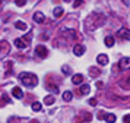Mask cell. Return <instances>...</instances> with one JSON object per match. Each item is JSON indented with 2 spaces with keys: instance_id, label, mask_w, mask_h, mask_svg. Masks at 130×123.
Listing matches in <instances>:
<instances>
[{
  "instance_id": "obj_14",
  "label": "cell",
  "mask_w": 130,
  "mask_h": 123,
  "mask_svg": "<svg viewBox=\"0 0 130 123\" xmlns=\"http://www.w3.org/2000/svg\"><path fill=\"white\" fill-rule=\"evenodd\" d=\"M63 12H64V10H63V7H60V6H59V7H56V9L53 10L54 18H60L61 15H63Z\"/></svg>"
},
{
  "instance_id": "obj_21",
  "label": "cell",
  "mask_w": 130,
  "mask_h": 123,
  "mask_svg": "<svg viewBox=\"0 0 130 123\" xmlns=\"http://www.w3.org/2000/svg\"><path fill=\"white\" fill-rule=\"evenodd\" d=\"M61 70H63V73H66V75H70V72H72V69L69 67V66H63Z\"/></svg>"
},
{
  "instance_id": "obj_28",
  "label": "cell",
  "mask_w": 130,
  "mask_h": 123,
  "mask_svg": "<svg viewBox=\"0 0 130 123\" xmlns=\"http://www.w3.org/2000/svg\"><path fill=\"white\" fill-rule=\"evenodd\" d=\"M83 119H85V120H86V122H89V120H91V119H92V116H91V114H89V113H86V114H85V116H83Z\"/></svg>"
},
{
  "instance_id": "obj_9",
  "label": "cell",
  "mask_w": 130,
  "mask_h": 123,
  "mask_svg": "<svg viewBox=\"0 0 130 123\" xmlns=\"http://www.w3.org/2000/svg\"><path fill=\"white\" fill-rule=\"evenodd\" d=\"M12 94H13V97H16V98H22L24 97V91L21 89L19 87H15L12 89Z\"/></svg>"
},
{
  "instance_id": "obj_32",
  "label": "cell",
  "mask_w": 130,
  "mask_h": 123,
  "mask_svg": "<svg viewBox=\"0 0 130 123\" xmlns=\"http://www.w3.org/2000/svg\"><path fill=\"white\" fill-rule=\"evenodd\" d=\"M31 123H38V120H32V122H31Z\"/></svg>"
},
{
  "instance_id": "obj_30",
  "label": "cell",
  "mask_w": 130,
  "mask_h": 123,
  "mask_svg": "<svg viewBox=\"0 0 130 123\" xmlns=\"http://www.w3.org/2000/svg\"><path fill=\"white\" fill-rule=\"evenodd\" d=\"M3 100H5L6 103H9V97H7V95H3Z\"/></svg>"
},
{
  "instance_id": "obj_11",
  "label": "cell",
  "mask_w": 130,
  "mask_h": 123,
  "mask_svg": "<svg viewBox=\"0 0 130 123\" xmlns=\"http://www.w3.org/2000/svg\"><path fill=\"white\" fill-rule=\"evenodd\" d=\"M104 119H105L107 123H114L117 117H116V114H112V113H108V114H105V116H104Z\"/></svg>"
},
{
  "instance_id": "obj_19",
  "label": "cell",
  "mask_w": 130,
  "mask_h": 123,
  "mask_svg": "<svg viewBox=\"0 0 130 123\" xmlns=\"http://www.w3.org/2000/svg\"><path fill=\"white\" fill-rule=\"evenodd\" d=\"M72 98H73V94H72L70 91H66V92H63V100H64V101H70Z\"/></svg>"
},
{
  "instance_id": "obj_12",
  "label": "cell",
  "mask_w": 130,
  "mask_h": 123,
  "mask_svg": "<svg viewBox=\"0 0 130 123\" xmlns=\"http://www.w3.org/2000/svg\"><path fill=\"white\" fill-rule=\"evenodd\" d=\"M15 46L18 47V48H25V47H26V43H25L22 38H16V40H15Z\"/></svg>"
},
{
  "instance_id": "obj_24",
  "label": "cell",
  "mask_w": 130,
  "mask_h": 123,
  "mask_svg": "<svg viewBox=\"0 0 130 123\" xmlns=\"http://www.w3.org/2000/svg\"><path fill=\"white\" fill-rule=\"evenodd\" d=\"M96 104H98V101H96V98H91V100H89V105H92V107H95Z\"/></svg>"
},
{
  "instance_id": "obj_15",
  "label": "cell",
  "mask_w": 130,
  "mask_h": 123,
  "mask_svg": "<svg viewBox=\"0 0 130 123\" xmlns=\"http://www.w3.org/2000/svg\"><path fill=\"white\" fill-rule=\"evenodd\" d=\"M89 75H91V78H96V76L100 75V69H96V67H89Z\"/></svg>"
},
{
  "instance_id": "obj_34",
  "label": "cell",
  "mask_w": 130,
  "mask_h": 123,
  "mask_svg": "<svg viewBox=\"0 0 130 123\" xmlns=\"http://www.w3.org/2000/svg\"><path fill=\"white\" fill-rule=\"evenodd\" d=\"M0 5H2V0H0Z\"/></svg>"
},
{
  "instance_id": "obj_22",
  "label": "cell",
  "mask_w": 130,
  "mask_h": 123,
  "mask_svg": "<svg viewBox=\"0 0 130 123\" xmlns=\"http://www.w3.org/2000/svg\"><path fill=\"white\" fill-rule=\"evenodd\" d=\"M48 88H50V91H53L54 94L59 92V87H57V85H48Z\"/></svg>"
},
{
  "instance_id": "obj_3",
  "label": "cell",
  "mask_w": 130,
  "mask_h": 123,
  "mask_svg": "<svg viewBox=\"0 0 130 123\" xmlns=\"http://www.w3.org/2000/svg\"><path fill=\"white\" fill-rule=\"evenodd\" d=\"M117 35L120 38H124V40H130V29L127 28H120L117 31Z\"/></svg>"
},
{
  "instance_id": "obj_8",
  "label": "cell",
  "mask_w": 130,
  "mask_h": 123,
  "mask_svg": "<svg viewBox=\"0 0 130 123\" xmlns=\"http://www.w3.org/2000/svg\"><path fill=\"white\" fill-rule=\"evenodd\" d=\"M73 53L76 54V56H82L83 53H85V47L82 44H76V46L73 47Z\"/></svg>"
},
{
  "instance_id": "obj_17",
  "label": "cell",
  "mask_w": 130,
  "mask_h": 123,
  "mask_svg": "<svg viewBox=\"0 0 130 123\" xmlns=\"http://www.w3.org/2000/svg\"><path fill=\"white\" fill-rule=\"evenodd\" d=\"M15 26H16L18 29H22V31H25V29H26V23L22 22V21H16V22H15Z\"/></svg>"
},
{
  "instance_id": "obj_13",
  "label": "cell",
  "mask_w": 130,
  "mask_h": 123,
  "mask_svg": "<svg viewBox=\"0 0 130 123\" xmlns=\"http://www.w3.org/2000/svg\"><path fill=\"white\" fill-rule=\"evenodd\" d=\"M114 43H116V41H114V37H112V35L105 37V46L107 47H112L114 46Z\"/></svg>"
},
{
  "instance_id": "obj_6",
  "label": "cell",
  "mask_w": 130,
  "mask_h": 123,
  "mask_svg": "<svg viewBox=\"0 0 130 123\" xmlns=\"http://www.w3.org/2000/svg\"><path fill=\"white\" fill-rule=\"evenodd\" d=\"M96 62H98L100 66H105V64L108 63V56H107V54H98Z\"/></svg>"
},
{
  "instance_id": "obj_16",
  "label": "cell",
  "mask_w": 130,
  "mask_h": 123,
  "mask_svg": "<svg viewBox=\"0 0 130 123\" xmlns=\"http://www.w3.org/2000/svg\"><path fill=\"white\" fill-rule=\"evenodd\" d=\"M54 101H56V100H54L53 95H47V97L44 98V103H45L47 105H53V104H54Z\"/></svg>"
},
{
  "instance_id": "obj_1",
  "label": "cell",
  "mask_w": 130,
  "mask_h": 123,
  "mask_svg": "<svg viewBox=\"0 0 130 123\" xmlns=\"http://www.w3.org/2000/svg\"><path fill=\"white\" fill-rule=\"evenodd\" d=\"M19 81L22 82L25 87L32 88V87H35L37 84H38V78H37L34 73H29V72H22V73L19 75Z\"/></svg>"
},
{
  "instance_id": "obj_20",
  "label": "cell",
  "mask_w": 130,
  "mask_h": 123,
  "mask_svg": "<svg viewBox=\"0 0 130 123\" xmlns=\"http://www.w3.org/2000/svg\"><path fill=\"white\" fill-rule=\"evenodd\" d=\"M31 107H32V110H34V111H40V110H41V104H40V103H37V101H35V103H32Z\"/></svg>"
},
{
  "instance_id": "obj_18",
  "label": "cell",
  "mask_w": 130,
  "mask_h": 123,
  "mask_svg": "<svg viewBox=\"0 0 130 123\" xmlns=\"http://www.w3.org/2000/svg\"><path fill=\"white\" fill-rule=\"evenodd\" d=\"M89 91H91V87H89V85H82V87H80V89H79V92L82 94V95L89 94Z\"/></svg>"
},
{
  "instance_id": "obj_7",
  "label": "cell",
  "mask_w": 130,
  "mask_h": 123,
  "mask_svg": "<svg viewBox=\"0 0 130 123\" xmlns=\"http://www.w3.org/2000/svg\"><path fill=\"white\" fill-rule=\"evenodd\" d=\"M44 19H45V16H44L42 12H35V13H34V21H35L37 23H42Z\"/></svg>"
},
{
  "instance_id": "obj_29",
  "label": "cell",
  "mask_w": 130,
  "mask_h": 123,
  "mask_svg": "<svg viewBox=\"0 0 130 123\" xmlns=\"http://www.w3.org/2000/svg\"><path fill=\"white\" fill-rule=\"evenodd\" d=\"M104 87V84L102 82H96V88H102Z\"/></svg>"
},
{
  "instance_id": "obj_27",
  "label": "cell",
  "mask_w": 130,
  "mask_h": 123,
  "mask_svg": "<svg viewBox=\"0 0 130 123\" xmlns=\"http://www.w3.org/2000/svg\"><path fill=\"white\" fill-rule=\"evenodd\" d=\"M104 116H105V113H104V111H100V113H98V119H100V120H102V119H104Z\"/></svg>"
},
{
  "instance_id": "obj_10",
  "label": "cell",
  "mask_w": 130,
  "mask_h": 123,
  "mask_svg": "<svg viewBox=\"0 0 130 123\" xmlns=\"http://www.w3.org/2000/svg\"><path fill=\"white\" fill-rule=\"evenodd\" d=\"M72 82H73L75 85H79V84H82V82H83V75H80V73H76V75L72 78Z\"/></svg>"
},
{
  "instance_id": "obj_31",
  "label": "cell",
  "mask_w": 130,
  "mask_h": 123,
  "mask_svg": "<svg viewBox=\"0 0 130 123\" xmlns=\"http://www.w3.org/2000/svg\"><path fill=\"white\" fill-rule=\"evenodd\" d=\"M63 2H66V3H70L72 0H63Z\"/></svg>"
},
{
  "instance_id": "obj_26",
  "label": "cell",
  "mask_w": 130,
  "mask_h": 123,
  "mask_svg": "<svg viewBox=\"0 0 130 123\" xmlns=\"http://www.w3.org/2000/svg\"><path fill=\"white\" fill-rule=\"evenodd\" d=\"M123 122L124 123H130V114H126V116L123 117Z\"/></svg>"
},
{
  "instance_id": "obj_23",
  "label": "cell",
  "mask_w": 130,
  "mask_h": 123,
  "mask_svg": "<svg viewBox=\"0 0 130 123\" xmlns=\"http://www.w3.org/2000/svg\"><path fill=\"white\" fill-rule=\"evenodd\" d=\"M16 6H25L26 5V0H15Z\"/></svg>"
},
{
  "instance_id": "obj_25",
  "label": "cell",
  "mask_w": 130,
  "mask_h": 123,
  "mask_svg": "<svg viewBox=\"0 0 130 123\" xmlns=\"http://www.w3.org/2000/svg\"><path fill=\"white\" fill-rule=\"evenodd\" d=\"M82 5V0H75L73 2V7H77V6H80Z\"/></svg>"
},
{
  "instance_id": "obj_5",
  "label": "cell",
  "mask_w": 130,
  "mask_h": 123,
  "mask_svg": "<svg viewBox=\"0 0 130 123\" xmlns=\"http://www.w3.org/2000/svg\"><path fill=\"white\" fill-rule=\"evenodd\" d=\"M7 53H9V44H7L6 41H2L0 43V57L7 54Z\"/></svg>"
},
{
  "instance_id": "obj_2",
  "label": "cell",
  "mask_w": 130,
  "mask_h": 123,
  "mask_svg": "<svg viewBox=\"0 0 130 123\" xmlns=\"http://www.w3.org/2000/svg\"><path fill=\"white\" fill-rule=\"evenodd\" d=\"M35 53L40 56L41 59L44 57H47V54H48V50H47V47L45 46H42V44H40V46H37L35 47Z\"/></svg>"
},
{
  "instance_id": "obj_33",
  "label": "cell",
  "mask_w": 130,
  "mask_h": 123,
  "mask_svg": "<svg viewBox=\"0 0 130 123\" xmlns=\"http://www.w3.org/2000/svg\"><path fill=\"white\" fill-rule=\"evenodd\" d=\"M127 84H129V85H130V76H129V81H127Z\"/></svg>"
},
{
  "instance_id": "obj_4",
  "label": "cell",
  "mask_w": 130,
  "mask_h": 123,
  "mask_svg": "<svg viewBox=\"0 0 130 123\" xmlns=\"http://www.w3.org/2000/svg\"><path fill=\"white\" fill-rule=\"evenodd\" d=\"M118 66H120V69H130V57H121V60L118 62Z\"/></svg>"
}]
</instances>
